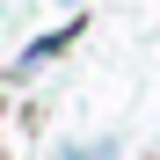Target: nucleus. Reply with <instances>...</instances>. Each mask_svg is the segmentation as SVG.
Masks as SVG:
<instances>
[{
	"label": "nucleus",
	"mask_w": 160,
	"mask_h": 160,
	"mask_svg": "<svg viewBox=\"0 0 160 160\" xmlns=\"http://www.w3.org/2000/svg\"><path fill=\"white\" fill-rule=\"evenodd\" d=\"M80 29H88V15H73V22H58V29H44V37H37V44H29V51L8 66V80H29V73H44L58 51H73V44H80Z\"/></svg>",
	"instance_id": "f257e3e1"
},
{
	"label": "nucleus",
	"mask_w": 160,
	"mask_h": 160,
	"mask_svg": "<svg viewBox=\"0 0 160 160\" xmlns=\"http://www.w3.org/2000/svg\"><path fill=\"white\" fill-rule=\"evenodd\" d=\"M58 160H117V138H73L58 146Z\"/></svg>",
	"instance_id": "f03ea898"
}]
</instances>
